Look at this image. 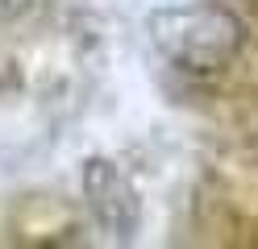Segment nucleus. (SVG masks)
I'll return each instance as SVG.
<instances>
[{
    "label": "nucleus",
    "mask_w": 258,
    "mask_h": 249,
    "mask_svg": "<svg viewBox=\"0 0 258 249\" xmlns=\"http://www.w3.org/2000/svg\"><path fill=\"white\" fill-rule=\"evenodd\" d=\"M84 191H88V204L96 212L100 228H108L117 241H129L138 228V195L134 187L125 183V175L117 171L112 162L104 158H92L84 166Z\"/></svg>",
    "instance_id": "2"
},
{
    "label": "nucleus",
    "mask_w": 258,
    "mask_h": 249,
    "mask_svg": "<svg viewBox=\"0 0 258 249\" xmlns=\"http://www.w3.org/2000/svg\"><path fill=\"white\" fill-rule=\"evenodd\" d=\"M150 38L158 54L183 71H221L246 38V25L237 13L221 5H183V9H158L150 17Z\"/></svg>",
    "instance_id": "1"
},
{
    "label": "nucleus",
    "mask_w": 258,
    "mask_h": 249,
    "mask_svg": "<svg viewBox=\"0 0 258 249\" xmlns=\"http://www.w3.org/2000/svg\"><path fill=\"white\" fill-rule=\"evenodd\" d=\"M42 0H0V17H21L29 9H38Z\"/></svg>",
    "instance_id": "3"
}]
</instances>
